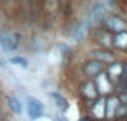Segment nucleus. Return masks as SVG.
Masks as SVG:
<instances>
[{
    "mask_svg": "<svg viewBox=\"0 0 127 121\" xmlns=\"http://www.w3.org/2000/svg\"><path fill=\"white\" fill-rule=\"evenodd\" d=\"M118 104H120V100H118L117 97H113V99H110V100L106 102V114H104V116H108V118H111V116L115 114V109L118 107Z\"/></svg>",
    "mask_w": 127,
    "mask_h": 121,
    "instance_id": "13",
    "label": "nucleus"
},
{
    "mask_svg": "<svg viewBox=\"0 0 127 121\" xmlns=\"http://www.w3.org/2000/svg\"><path fill=\"white\" fill-rule=\"evenodd\" d=\"M19 42H21V35L16 31L0 35V47H2L4 52H14L19 47Z\"/></svg>",
    "mask_w": 127,
    "mask_h": 121,
    "instance_id": "1",
    "label": "nucleus"
},
{
    "mask_svg": "<svg viewBox=\"0 0 127 121\" xmlns=\"http://www.w3.org/2000/svg\"><path fill=\"white\" fill-rule=\"evenodd\" d=\"M51 99L54 100V104H56V107L61 111V112H66L68 111V100L61 95V93H58V92H51Z\"/></svg>",
    "mask_w": 127,
    "mask_h": 121,
    "instance_id": "7",
    "label": "nucleus"
},
{
    "mask_svg": "<svg viewBox=\"0 0 127 121\" xmlns=\"http://www.w3.org/2000/svg\"><path fill=\"white\" fill-rule=\"evenodd\" d=\"M101 69H103V64H101L99 61H92V62H87V64H85V73H87L89 76L99 74Z\"/></svg>",
    "mask_w": 127,
    "mask_h": 121,
    "instance_id": "9",
    "label": "nucleus"
},
{
    "mask_svg": "<svg viewBox=\"0 0 127 121\" xmlns=\"http://www.w3.org/2000/svg\"><path fill=\"white\" fill-rule=\"evenodd\" d=\"M7 104H9V109H11L16 116H21V114H23V104H21L19 97L9 95V97H7Z\"/></svg>",
    "mask_w": 127,
    "mask_h": 121,
    "instance_id": "5",
    "label": "nucleus"
},
{
    "mask_svg": "<svg viewBox=\"0 0 127 121\" xmlns=\"http://www.w3.org/2000/svg\"><path fill=\"white\" fill-rule=\"evenodd\" d=\"M106 4L104 2H97L91 11H89V19L96 24V23H99V21H103V17L106 16Z\"/></svg>",
    "mask_w": 127,
    "mask_h": 121,
    "instance_id": "3",
    "label": "nucleus"
},
{
    "mask_svg": "<svg viewBox=\"0 0 127 121\" xmlns=\"http://www.w3.org/2000/svg\"><path fill=\"white\" fill-rule=\"evenodd\" d=\"M59 121H68V118H66L64 114H61V116H59Z\"/></svg>",
    "mask_w": 127,
    "mask_h": 121,
    "instance_id": "22",
    "label": "nucleus"
},
{
    "mask_svg": "<svg viewBox=\"0 0 127 121\" xmlns=\"http://www.w3.org/2000/svg\"><path fill=\"white\" fill-rule=\"evenodd\" d=\"M32 121H51V119H47V118H44V116H40V118H37V119H32Z\"/></svg>",
    "mask_w": 127,
    "mask_h": 121,
    "instance_id": "21",
    "label": "nucleus"
},
{
    "mask_svg": "<svg viewBox=\"0 0 127 121\" xmlns=\"http://www.w3.org/2000/svg\"><path fill=\"white\" fill-rule=\"evenodd\" d=\"M101 42H103L106 47H110V43H111V42H110V38H108V35H104V33H103V36H101Z\"/></svg>",
    "mask_w": 127,
    "mask_h": 121,
    "instance_id": "20",
    "label": "nucleus"
},
{
    "mask_svg": "<svg viewBox=\"0 0 127 121\" xmlns=\"http://www.w3.org/2000/svg\"><path fill=\"white\" fill-rule=\"evenodd\" d=\"M4 54H5V52L2 50V47H0V68H2V69H5V68H7V64H9Z\"/></svg>",
    "mask_w": 127,
    "mask_h": 121,
    "instance_id": "18",
    "label": "nucleus"
},
{
    "mask_svg": "<svg viewBox=\"0 0 127 121\" xmlns=\"http://www.w3.org/2000/svg\"><path fill=\"white\" fill-rule=\"evenodd\" d=\"M26 114L30 119H37V118L44 116V104L33 95L26 97Z\"/></svg>",
    "mask_w": 127,
    "mask_h": 121,
    "instance_id": "2",
    "label": "nucleus"
},
{
    "mask_svg": "<svg viewBox=\"0 0 127 121\" xmlns=\"http://www.w3.org/2000/svg\"><path fill=\"white\" fill-rule=\"evenodd\" d=\"M108 26H110L111 30H115V31H124V30H125V23H124L122 19H118V17H111V19L108 21Z\"/></svg>",
    "mask_w": 127,
    "mask_h": 121,
    "instance_id": "15",
    "label": "nucleus"
},
{
    "mask_svg": "<svg viewBox=\"0 0 127 121\" xmlns=\"http://www.w3.org/2000/svg\"><path fill=\"white\" fill-rule=\"evenodd\" d=\"M87 31H89V28H87V23L85 21L77 23L71 28V42H82L87 36Z\"/></svg>",
    "mask_w": 127,
    "mask_h": 121,
    "instance_id": "4",
    "label": "nucleus"
},
{
    "mask_svg": "<svg viewBox=\"0 0 127 121\" xmlns=\"http://www.w3.org/2000/svg\"><path fill=\"white\" fill-rule=\"evenodd\" d=\"M84 95H85L87 99H94V97H96V88H94L92 83H85V85H84Z\"/></svg>",
    "mask_w": 127,
    "mask_h": 121,
    "instance_id": "17",
    "label": "nucleus"
},
{
    "mask_svg": "<svg viewBox=\"0 0 127 121\" xmlns=\"http://www.w3.org/2000/svg\"><path fill=\"white\" fill-rule=\"evenodd\" d=\"M7 62L11 66H14V68H21V69H28L30 68V61L26 57H23V55H11L7 59Z\"/></svg>",
    "mask_w": 127,
    "mask_h": 121,
    "instance_id": "6",
    "label": "nucleus"
},
{
    "mask_svg": "<svg viewBox=\"0 0 127 121\" xmlns=\"http://www.w3.org/2000/svg\"><path fill=\"white\" fill-rule=\"evenodd\" d=\"M91 57L96 59V61H99V62H113L115 61L113 54L104 52V50H94V52H91Z\"/></svg>",
    "mask_w": 127,
    "mask_h": 121,
    "instance_id": "8",
    "label": "nucleus"
},
{
    "mask_svg": "<svg viewBox=\"0 0 127 121\" xmlns=\"http://www.w3.org/2000/svg\"><path fill=\"white\" fill-rule=\"evenodd\" d=\"M122 69H124V66L122 64H111V68H110V78L111 80H117L118 76H120V73H122Z\"/></svg>",
    "mask_w": 127,
    "mask_h": 121,
    "instance_id": "16",
    "label": "nucleus"
},
{
    "mask_svg": "<svg viewBox=\"0 0 127 121\" xmlns=\"http://www.w3.org/2000/svg\"><path fill=\"white\" fill-rule=\"evenodd\" d=\"M92 111H94V116H96V118H99V119L104 118V114H106V102H104L103 99L97 100V102L94 104V109H92Z\"/></svg>",
    "mask_w": 127,
    "mask_h": 121,
    "instance_id": "12",
    "label": "nucleus"
},
{
    "mask_svg": "<svg viewBox=\"0 0 127 121\" xmlns=\"http://www.w3.org/2000/svg\"><path fill=\"white\" fill-rule=\"evenodd\" d=\"M122 100H124V102H127V95H124V97H122Z\"/></svg>",
    "mask_w": 127,
    "mask_h": 121,
    "instance_id": "23",
    "label": "nucleus"
},
{
    "mask_svg": "<svg viewBox=\"0 0 127 121\" xmlns=\"http://www.w3.org/2000/svg\"><path fill=\"white\" fill-rule=\"evenodd\" d=\"M47 59H49V62H51V64H59V62L63 61V50H61L59 47H54V49L49 52Z\"/></svg>",
    "mask_w": 127,
    "mask_h": 121,
    "instance_id": "11",
    "label": "nucleus"
},
{
    "mask_svg": "<svg viewBox=\"0 0 127 121\" xmlns=\"http://www.w3.org/2000/svg\"><path fill=\"white\" fill-rule=\"evenodd\" d=\"M118 78H120V83H122V85L127 83V68H125V66H124V69H122V73H120Z\"/></svg>",
    "mask_w": 127,
    "mask_h": 121,
    "instance_id": "19",
    "label": "nucleus"
},
{
    "mask_svg": "<svg viewBox=\"0 0 127 121\" xmlns=\"http://www.w3.org/2000/svg\"><path fill=\"white\" fill-rule=\"evenodd\" d=\"M97 88H99L101 93L111 92V83H110V80H108L104 74H97Z\"/></svg>",
    "mask_w": 127,
    "mask_h": 121,
    "instance_id": "10",
    "label": "nucleus"
},
{
    "mask_svg": "<svg viewBox=\"0 0 127 121\" xmlns=\"http://www.w3.org/2000/svg\"><path fill=\"white\" fill-rule=\"evenodd\" d=\"M113 43H115L118 49H127V33H125V31H120V33H117V35H115V40H113Z\"/></svg>",
    "mask_w": 127,
    "mask_h": 121,
    "instance_id": "14",
    "label": "nucleus"
}]
</instances>
